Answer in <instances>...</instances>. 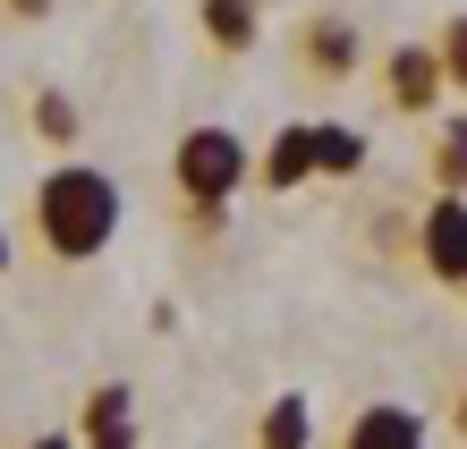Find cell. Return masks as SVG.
<instances>
[{"mask_svg":"<svg viewBox=\"0 0 467 449\" xmlns=\"http://www.w3.org/2000/svg\"><path fill=\"white\" fill-rule=\"evenodd\" d=\"M119 179L111 170H94V161H60L43 187H35V238H43V255L51 263H94L102 246L119 238Z\"/></svg>","mask_w":467,"mask_h":449,"instance_id":"1","label":"cell"},{"mask_svg":"<svg viewBox=\"0 0 467 449\" xmlns=\"http://www.w3.org/2000/svg\"><path fill=\"white\" fill-rule=\"evenodd\" d=\"M246 179H255V161H246V136H230V128H187V136H179V153H171V187H179V204L222 212Z\"/></svg>","mask_w":467,"mask_h":449,"instance_id":"2","label":"cell"},{"mask_svg":"<svg viewBox=\"0 0 467 449\" xmlns=\"http://www.w3.org/2000/svg\"><path fill=\"white\" fill-rule=\"evenodd\" d=\"M417 263L442 289H467V195H433L417 212Z\"/></svg>","mask_w":467,"mask_h":449,"instance_id":"3","label":"cell"},{"mask_svg":"<svg viewBox=\"0 0 467 449\" xmlns=\"http://www.w3.org/2000/svg\"><path fill=\"white\" fill-rule=\"evenodd\" d=\"M382 94H391V110L425 119V110L442 102V60H433V43H400L391 60H382Z\"/></svg>","mask_w":467,"mask_h":449,"instance_id":"4","label":"cell"},{"mask_svg":"<svg viewBox=\"0 0 467 449\" xmlns=\"http://www.w3.org/2000/svg\"><path fill=\"white\" fill-rule=\"evenodd\" d=\"M340 449H425V415H417V407H400V399H374V407H357V415H348Z\"/></svg>","mask_w":467,"mask_h":449,"instance_id":"5","label":"cell"},{"mask_svg":"<svg viewBox=\"0 0 467 449\" xmlns=\"http://www.w3.org/2000/svg\"><path fill=\"white\" fill-rule=\"evenodd\" d=\"M297 60H306V77H323V86L357 77V26L348 17H306L297 26Z\"/></svg>","mask_w":467,"mask_h":449,"instance_id":"6","label":"cell"},{"mask_svg":"<svg viewBox=\"0 0 467 449\" xmlns=\"http://www.w3.org/2000/svg\"><path fill=\"white\" fill-rule=\"evenodd\" d=\"M77 449H136V399H128V382H102L86 399V441H77Z\"/></svg>","mask_w":467,"mask_h":449,"instance_id":"7","label":"cell"},{"mask_svg":"<svg viewBox=\"0 0 467 449\" xmlns=\"http://www.w3.org/2000/svg\"><path fill=\"white\" fill-rule=\"evenodd\" d=\"M255 179H264L272 195H281V187H306V179H315V136H306V119L272 136V153L255 161Z\"/></svg>","mask_w":467,"mask_h":449,"instance_id":"8","label":"cell"},{"mask_svg":"<svg viewBox=\"0 0 467 449\" xmlns=\"http://www.w3.org/2000/svg\"><path fill=\"white\" fill-rule=\"evenodd\" d=\"M306 136H315V179H357V170H366V136H357V128L306 119Z\"/></svg>","mask_w":467,"mask_h":449,"instance_id":"9","label":"cell"},{"mask_svg":"<svg viewBox=\"0 0 467 449\" xmlns=\"http://www.w3.org/2000/svg\"><path fill=\"white\" fill-rule=\"evenodd\" d=\"M306 441H315V415H306L297 390H281V399L264 407V424H255V449H306Z\"/></svg>","mask_w":467,"mask_h":449,"instance_id":"10","label":"cell"},{"mask_svg":"<svg viewBox=\"0 0 467 449\" xmlns=\"http://www.w3.org/2000/svg\"><path fill=\"white\" fill-rule=\"evenodd\" d=\"M204 43L213 51H255V0H204Z\"/></svg>","mask_w":467,"mask_h":449,"instance_id":"11","label":"cell"},{"mask_svg":"<svg viewBox=\"0 0 467 449\" xmlns=\"http://www.w3.org/2000/svg\"><path fill=\"white\" fill-rule=\"evenodd\" d=\"M433 195H467V119L433 128Z\"/></svg>","mask_w":467,"mask_h":449,"instance_id":"12","label":"cell"},{"mask_svg":"<svg viewBox=\"0 0 467 449\" xmlns=\"http://www.w3.org/2000/svg\"><path fill=\"white\" fill-rule=\"evenodd\" d=\"M77 128H86V119H77V102L60 94V86H51V94H35V136H43V145H77Z\"/></svg>","mask_w":467,"mask_h":449,"instance_id":"13","label":"cell"},{"mask_svg":"<svg viewBox=\"0 0 467 449\" xmlns=\"http://www.w3.org/2000/svg\"><path fill=\"white\" fill-rule=\"evenodd\" d=\"M433 60H442V86H467V17H451V26H442Z\"/></svg>","mask_w":467,"mask_h":449,"instance_id":"14","label":"cell"},{"mask_svg":"<svg viewBox=\"0 0 467 449\" xmlns=\"http://www.w3.org/2000/svg\"><path fill=\"white\" fill-rule=\"evenodd\" d=\"M451 424H459V449H467V373H459V399H451Z\"/></svg>","mask_w":467,"mask_h":449,"instance_id":"15","label":"cell"},{"mask_svg":"<svg viewBox=\"0 0 467 449\" xmlns=\"http://www.w3.org/2000/svg\"><path fill=\"white\" fill-rule=\"evenodd\" d=\"M9 17H26V26H35V17H51V0H9Z\"/></svg>","mask_w":467,"mask_h":449,"instance_id":"16","label":"cell"},{"mask_svg":"<svg viewBox=\"0 0 467 449\" xmlns=\"http://www.w3.org/2000/svg\"><path fill=\"white\" fill-rule=\"evenodd\" d=\"M35 449H77V433H43V441H35Z\"/></svg>","mask_w":467,"mask_h":449,"instance_id":"17","label":"cell"},{"mask_svg":"<svg viewBox=\"0 0 467 449\" xmlns=\"http://www.w3.org/2000/svg\"><path fill=\"white\" fill-rule=\"evenodd\" d=\"M0 271H9V230H0Z\"/></svg>","mask_w":467,"mask_h":449,"instance_id":"18","label":"cell"}]
</instances>
